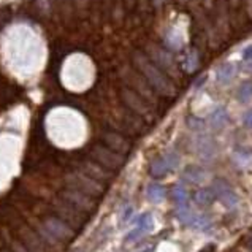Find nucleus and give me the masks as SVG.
<instances>
[{"label": "nucleus", "instance_id": "f257e3e1", "mask_svg": "<svg viewBox=\"0 0 252 252\" xmlns=\"http://www.w3.org/2000/svg\"><path fill=\"white\" fill-rule=\"evenodd\" d=\"M132 61H134L135 70L149 83V86L157 92L159 95H162V97H175L176 95V88H175L173 81L165 75V71L162 69H159L157 65L151 61V57H148L140 51H135L134 56H132Z\"/></svg>", "mask_w": 252, "mask_h": 252}, {"label": "nucleus", "instance_id": "f03ea898", "mask_svg": "<svg viewBox=\"0 0 252 252\" xmlns=\"http://www.w3.org/2000/svg\"><path fill=\"white\" fill-rule=\"evenodd\" d=\"M65 183H67L69 189H76L92 198H98L105 194V185L102 183L92 180L91 176L83 173L81 170L69 173L67 178H65Z\"/></svg>", "mask_w": 252, "mask_h": 252}, {"label": "nucleus", "instance_id": "7ed1b4c3", "mask_svg": "<svg viewBox=\"0 0 252 252\" xmlns=\"http://www.w3.org/2000/svg\"><path fill=\"white\" fill-rule=\"evenodd\" d=\"M121 100L127 107L129 111L135 113L137 116H140L143 121L151 122L154 119V110L149 102H146L141 95H138L135 91H132L130 88H122L121 89Z\"/></svg>", "mask_w": 252, "mask_h": 252}, {"label": "nucleus", "instance_id": "20e7f679", "mask_svg": "<svg viewBox=\"0 0 252 252\" xmlns=\"http://www.w3.org/2000/svg\"><path fill=\"white\" fill-rule=\"evenodd\" d=\"M91 159L95 160L97 163H100L102 167H105L110 171H117L124 167L125 163V159L124 156L117 154L116 151L110 149L108 146L105 144H94L91 148Z\"/></svg>", "mask_w": 252, "mask_h": 252}, {"label": "nucleus", "instance_id": "39448f33", "mask_svg": "<svg viewBox=\"0 0 252 252\" xmlns=\"http://www.w3.org/2000/svg\"><path fill=\"white\" fill-rule=\"evenodd\" d=\"M52 208H54L56 217H59L61 221H64L67 225H70L73 230L81 229L84 225V222H86V217H84V214L81 213V211L73 208L70 203L62 200V198L52 202Z\"/></svg>", "mask_w": 252, "mask_h": 252}, {"label": "nucleus", "instance_id": "423d86ee", "mask_svg": "<svg viewBox=\"0 0 252 252\" xmlns=\"http://www.w3.org/2000/svg\"><path fill=\"white\" fill-rule=\"evenodd\" d=\"M124 78L127 81V88H130L132 91H135L138 95H141L146 102H149L152 107L157 103V92L149 86V83L140 75L138 71L134 70H125L124 71Z\"/></svg>", "mask_w": 252, "mask_h": 252}, {"label": "nucleus", "instance_id": "0eeeda50", "mask_svg": "<svg viewBox=\"0 0 252 252\" xmlns=\"http://www.w3.org/2000/svg\"><path fill=\"white\" fill-rule=\"evenodd\" d=\"M61 198L67 202V203H70L73 208H76L78 211H81L83 214L94 213L95 208H97V203H95L94 198L83 194V192H79L76 189H69L67 187L61 194Z\"/></svg>", "mask_w": 252, "mask_h": 252}, {"label": "nucleus", "instance_id": "6e6552de", "mask_svg": "<svg viewBox=\"0 0 252 252\" xmlns=\"http://www.w3.org/2000/svg\"><path fill=\"white\" fill-rule=\"evenodd\" d=\"M211 190H213V194H214V197L217 198V200L227 208H235L238 205V202H240L238 194L233 190V187H231L227 181L221 180V178H217V180L213 181Z\"/></svg>", "mask_w": 252, "mask_h": 252}, {"label": "nucleus", "instance_id": "1a4fd4ad", "mask_svg": "<svg viewBox=\"0 0 252 252\" xmlns=\"http://www.w3.org/2000/svg\"><path fill=\"white\" fill-rule=\"evenodd\" d=\"M43 225L45 229L49 231V233L56 238L57 241H71L73 238H75V230H73L70 225H67L64 221H61L59 217L52 216V217H48L43 221Z\"/></svg>", "mask_w": 252, "mask_h": 252}, {"label": "nucleus", "instance_id": "9d476101", "mask_svg": "<svg viewBox=\"0 0 252 252\" xmlns=\"http://www.w3.org/2000/svg\"><path fill=\"white\" fill-rule=\"evenodd\" d=\"M102 141L105 146H108L110 149L116 151L117 154H121V156L129 154L130 149H132V143L122 134H119V132H115V130L103 132Z\"/></svg>", "mask_w": 252, "mask_h": 252}, {"label": "nucleus", "instance_id": "9b49d317", "mask_svg": "<svg viewBox=\"0 0 252 252\" xmlns=\"http://www.w3.org/2000/svg\"><path fill=\"white\" fill-rule=\"evenodd\" d=\"M79 170H81L83 173H86L88 176H91L92 180H95V181L102 183V184H107L113 178V173L110 170L102 167L100 163H97L95 160H92V159L79 162Z\"/></svg>", "mask_w": 252, "mask_h": 252}, {"label": "nucleus", "instance_id": "f8f14e48", "mask_svg": "<svg viewBox=\"0 0 252 252\" xmlns=\"http://www.w3.org/2000/svg\"><path fill=\"white\" fill-rule=\"evenodd\" d=\"M195 151L197 156L205 162H211L217 156V144L209 135H198L195 140Z\"/></svg>", "mask_w": 252, "mask_h": 252}, {"label": "nucleus", "instance_id": "ddd939ff", "mask_svg": "<svg viewBox=\"0 0 252 252\" xmlns=\"http://www.w3.org/2000/svg\"><path fill=\"white\" fill-rule=\"evenodd\" d=\"M149 52H151V57H152V62H154L159 69H162L163 71H168V73H173L176 75V65L171 54H168L167 51H163L157 46H149Z\"/></svg>", "mask_w": 252, "mask_h": 252}, {"label": "nucleus", "instance_id": "4468645a", "mask_svg": "<svg viewBox=\"0 0 252 252\" xmlns=\"http://www.w3.org/2000/svg\"><path fill=\"white\" fill-rule=\"evenodd\" d=\"M23 241L24 246L29 249V252H48V244H46L42 236L38 233H34V231H24L23 233Z\"/></svg>", "mask_w": 252, "mask_h": 252}, {"label": "nucleus", "instance_id": "2eb2a0df", "mask_svg": "<svg viewBox=\"0 0 252 252\" xmlns=\"http://www.w3.org/2000/svg\"><path fill=\"white\" fill-rule=\"evenodd\" d=\"M121 119H122V124L125 125V129L132 132V134H141V132H144V121L140 116H137L135 113L125 111Z\"/></svg>", "mask_w": 252, "mask_h": 252}, {"label": "nucleus", "instance_id": "dca6fc26", "mask_svg": "<svg viewBox=\"0 0 252 252\" xmlns=\"http://www.w3.org/2000/svg\"><path fill=\"white\" fill-rule=\"evenodd\" d=\"M183 178L190 184H203L206 181L208 175H206V171H205L202 167H198V165H189V167H185Z\"/></svg>", "mask_w": 252, "mask_h": 252}, {"label": "nucleus", "instance_id": "f3484780", "mask_svg": "<svg viewBox=\"0 0 252 252\" xmlns=\"http://www.w3.org/2000/svg\"><path fill=\"white\" fill-rule=\"evenodd\" d=\"M208 124H209V127L214 129V130H221V129H224L225 125L229 124V113H227V110H225L224 107L216 108V110L209 115V117H208Z\"/></svg>", "mask_w": 252, "mask_h": 252}, {"label": "nucleus", "instance_id": "a211bd4d", "mask_svg": "<svg viewBox=\"0 0 252 252\" xmlns=\"http://www.w3.org/2000/svg\"><path fill=\"white\" fill-rule=\"evenodd\" d=\"M235 75H236V67L233 64H222L216 71V78L219 84H224V86L230 84L231 79L235 78Z\"/></svg>", "mask_w": 252, "mask_h": 252}, {"label": "nucleus", "instance_id": "6ab92c4d", "mask_svg": "<svg viewBox=\"0 0 252 252\" xmlns=\"http://www.w3.org/2000/svg\"><path fill=\"white\" fill-rule=\"evenodd\" d=\"M194 202L198 205V206H203V208L209 206V205L214 202V194H213V190H211V189H206V187L198 189V190L195 192V194H194Z\"/></svg>", "mask_w": 252, "mask_h": 252}, {"label": "nucleus", "instance_id": "aec40b11", "mask_svg": "<svg viewBox=\"0 0 252 252\" xmlns=\"http://www.w3.org/2000/svg\"><path fill=\"white\" fill-rule=\"evenodd\" d=\"M170 171L167 162H165L163 157H157L154 160L151 162V167H149V173L154 176V178H163L167 176V173Z\"/></svg>", "mask_w": 252, "mask_h": 252}, {"label": "nucleus", "instance_id": "412c9836", "mask_svg": "<svg viewBox=\"0 0 252 252\" xmlns=\"http://www.w3.org/2000/svg\"><path fill=\"white\" fill-rule=\"evenodd\" d=\"M171 197H173V202L178 205V206H183V205L189 203V192L181 184L175 185L173 190H171Z\"/></svg>", "mask_w": 252, "mask_h": 252}, {"label": "nucleus", "instance_id": "4be33fe9", "mask_svg": "<svg viewBox=\"0 0 252 252\" xmlns=\"http://www.w3.org/2000/svg\"><path fill=\"white\" fill-rule=\"evenodd\" d=\"M146 194H148V198L152 203H160L165 198V187L162 184H151Z\"/></svg>", "mask_w": 252, "mask_h": 252}, {"label": "nucleus", "instance_id": "5701e85b", "mask_svg": "<svg viewBox=\"0 0 252 252\" xmlns=\"http://www.w3.org/2000/svg\"><path fill=\"white\" fill-rule=\"evenodd\" d=\"M178 219L184 224V225H190L192 222H194V219H195V213L192 211V208L189 206V203L187 205H183V206H178V213H176Z\"/></svg>", "mask_w": 252, "mask_h": 252}, {"label": "nucleus", "instance_id": "b1692460", "mask_svg": "<svg viewBox=\"0 0 252 252\" xmlns=\"http://www.w3.org/2000/svg\"><path fill=\"white\" fill-rule=\"evenodd\" d=\"M236 98L241 103H249L252 100V81L243 83L236 91Z\"/></svg>", "mask_w": 252, "mask_h": 252}, {"label": "nucleus", "instance_id": "393cba45", "mask_svg": "<svg viewBox=\"0 0 252 252\" xmlns=\"http://www.w3.org/2000/svg\"><path fill=\"white\" fill-rule=\"evenodd\" d=\"M135 224H137V227L143 231H152V229H154V217H152V214H149V213H144L137 217Z\"/></svg>", "mask_w": 252, "mask_h": 252}, {"label": "nucleus", "instance_id": "a878e982", "mask_svg": "<svg viewBox=\"0 0 252 252\" xmlns=\"http://www.w3.org/2000/svg\"><path fill=\"white\" fill-rule=\"evenodd\" d=\"M198 54H197V51H192L190 54H187V57H185V61H184V70L185 71H194L197 67H198Z\"/></svg>", "mask_w": 252, "mask_h": 252}, {"label": "nucleus", "instance_id": "bb28decb", "mask_svg": "<svg viewBox=\"0 0 252 252\" xmlns=\"http://www.w3.org/2000/svg\"><path fill=\"white\" fill-rule=\"evenodd\" d=\"M192 227L194 229H197V230H206L209 225H211V221L206 217V216H203V214H200V216H195V219H194V222L190 224Z\"/></svg>", "mask_w": 252, "mask_h": 252}, {"label": "nucleus", "instance_id": "cd10ccee", "mask_svg": "<svg viewBox=\"0 0 252 252\" xmlns=\"http://www.w3.org/2000/svg\"><path fill=\"white\" fill-rule=\"evenodd\" d=\"M163 159H165V162H167L170 170H175V168H178V165H180V156H178V152H175V151L167 152V154L163 156Z\"/></svg>", "mask_w": 252, "mask_h": 252}, {"label": "nucleus", "instance_id": "c85d7f7f", "mask_svg": "<svg viewBox=\"0 0 252 252\" xmlns=\"http://www.w3.org/2000/svg\"><path fill=\"white\" fill-rule=\"evenodd\" d=\"M185 122H187V127L194 132H202L205 129V121H202V119H198L195 116H189Z\"/></svg>", "mask_w": 252, "mask_h": 252}, {"label": "nucleus", "instance_id": "c756f323", "mask_svg": "<svg viewBox=\"0 0 252 252\" xmlns=\"http://www.w3.org/2000/svg\"><path fill=\"white\" fill-rule=\"evenodd\" d=\"M143 233H144V231L137 227L134 231H130V233L127 235V238H125V241H127V243H134V241H137V240H140V236H141Z\"/></svg>", "mask_w": 252, "mask_h": 252}, {"label": "nucleus", "instance_id": "7c9ffc66", "mask_svg": "<svg viewBox=\"0 0 252 252\" xmlns=\"http://www.w3.org/2000/svg\"><path fill=\"white\" fill-rule=\"evenodd\" d=\"M243 122L248 129H252V110L246 111V115H244V117H243Z\"/></svg>", "mask_w": 252, "mask_h": 252}, {"label": "nucleus", "instance_id": "2f4dec72", "mask_svg": "<svg viewBox=\"0 0 252 252\" xmlns=\"http://www.w3.org/2000/svg\"><path fill=\"white\" fill-rule=\"evenodd\" d=\"M243 59H244L246 62H248V61H249V62L252 61V45H249L248 48L244 49V52H243Z\"/></svg>", "mask_w": 252, "mask_h": 252}, {"label": "nucleus", "instance_id": "473e14b6", "mask_svg": "<svg viewBox=\"0 0 252 252\" xmlns=\"http://www.w3.org/2000/svg\"><path fill=\"white\" fill-rule=\"evenodd\" d=\"M11 251H13V252H29L27 248H25V246H21L19 243L13 244V246H11Z\"/></svg>", "mask_w": 252, "mask_h": 252}, {"label": "nucleus", "instance_id": "72a5a7b5", "mask_svg": "<svg viewBox=\"0 0 252 252\" xmlns=\"http://www.w3.org/2000/svg\"><path fill=\"white\" fill-rule=\"evenodd\" d=\"M244 243H246V246L249 248V251L252 252V230L249 231V233L244 236Z\"/></svg>", "mask_w": 252, "mask_h": 252}, {"label": "nucleus", "instance_id": "f704fd0d", "mask_svg": "<svg viewBox=\"0 0 252 252\" xmlns=\"http://www.w3.org/2000/svg\"><path fill=\"white\" fill-rule=\"evenodd\" d=\"M216 251V244L214 243H209V244H206V246H205L200 252H214Z\"/></svg>", "mask_w": 252, "mask_h": 252}]
</instances>
